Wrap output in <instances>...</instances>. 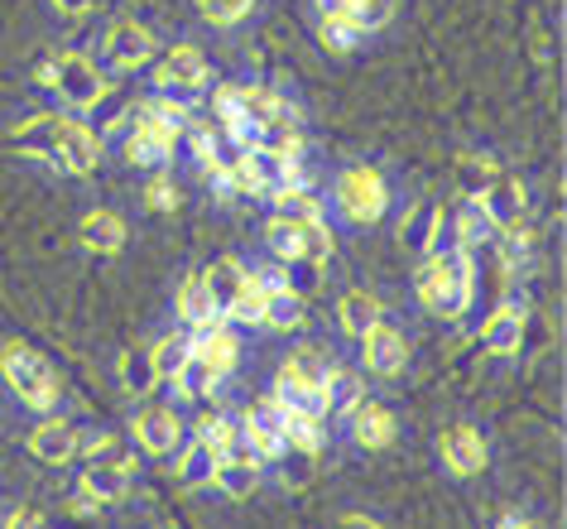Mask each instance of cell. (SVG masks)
Returning <instances> with one entry per match:
<instances>
[{"label":"cell","mask_w":567,"mask_h":529,"mask_svg":"<svg viewBox=\"0 0 567 529\" xmlns=\"http://www.w3.org/2000/svg\"><path fill=\"white\" fill-rule=\"evenodd\" d=\"M419 298L429 313H443V318H457L472 298V269H466V255H433L419 275Z\"/></svg>","instance_id":"6da1fadb"},{"label":"cell","mask_w":567,"mask_h":529,"mask_svg":"<svg viewBox=\"0 0 567 529\" xmlns=\"http://www.w3.org/2000/svg\"><path fill=\"white\" fill-rule=\"evenodd\" d=\"M197 356H203V362L221 376V370H231V366H236V337L217 327V333H207L203 342H197Z\"/></svg>","instance_id":"d6a6232c"},{"label":"cell","mask_w":567,"mask_h":529,"mask_svg":"<svg viewBox=\"0 0 567 529\" xmlns=\"http://www.w3.org/2000/svg\"><path fill=\"white\" fill-rule=\"evenodd\" d=\"M269 197H275V207L284 212V217H293V222H313L318 217V197L308 189H299V183H284V189H275Z\"/></svg>","instance_id":"83f0119b"},{"label":"cell","mask_w":567,"mask_h":529,"mask_svg":"<svg viewBox=\"0 0 567 529\" xmlns=\"http://www.w3.org/2000/svg\"><path fill=\"white\" fill-rule=\"evenodd\" d=\"M150 53H154V34L145 30V24L116 20L106 30V59L116 63V68H135V63H145Z\"/></svg>","instance_id":"8fae6325"},{"label":"cell","mask_w":567,"mask_h":529,"mask_svg":"<svg viewBox=\"0 0 567 529\" xmlns=\"http://www.w3.org/2000/svg\"><path fill=\"white\" fill-rule=\"evenodd\" d=\"M217 462H221V452L212 448V442L197 438L193 448L183 452V481H188V486H203V481H212V471H217Z\"/></svg>","instance_id":"f546056e"},{"label":"cell","mask_w":567,"mask_h":529,"mask_svg":"<svg viewBox=\"0 0 567 529\" xmlns=\"http://www.w3.org/2000/svg\"><path fill=\"white\" fill-rule=\"evenodd\" d=\"M0 366H6V380L10 390H16L30 409H49L53 399H59V380H53L49 362L39 352H30L24 342H10L6 356H0Z\"/></svg>","instance_id":"3957f363"},{"label":"cell","mask_w":567,"mask_h":529,"mask_svg":"<svg viewBox=\"0 0 567 529\" xmlns=\"http://www.w3.org/2000/svg\"><path fill=\"white\" fill-rule=\"evenodd\" d=\"M59 121H63V116H34V121L16 135V145H20V150H30V154H44V160H53V140H59Z\"/></svg>","instance_id":"4316f807"},{"label":"cell","mask_w":567,"mask_h":529,"mask_svg":"<svg viewBox=\"0 0 567 529\" xmlns=\"http://www.w3.org/2000/svg\"><path fill=\"white\" fill-rule=\"evenodd\" d=\"M519 342H524V318H519L515 308L491 313V323L481 327V347H486L491 356H515Z\"/></svg>","instance_id":"ac0fdd59"},{"label":"cell","mask_w":567,"mask_h":529,"mask_svg":"<svg viewBox=\"0 0 567 529\" xmlns=\"http://www.w3.org/2000/svg\"><path fill=\"white\" fill-rule=\"evenodd\" d=\"M6 525H39V510H20V515H10Z\"/></svg>","instance_id":"f6af8a7d"},{"label":"cell","mask_w":567,"mask_h":529,"mask_svg":"<svg viewBox=\"0 0 567 529\" xmlns=\"http://www.w3.org/2000/svg\"><path fill=\"white\" fill-rule=\"evenodd\" d=\"M284 442H293V448H303V452H318V442H322L318 409H284Z\"/></svg>","instance_id":"603a6c76"},{"label":"cell","mask_w":567,"mask_h":529,"mask_svg":"<svg viewBox=\"0 0 567 529\" xmlns=\"http://www.w3.org/2000/svg\"><path fill=\"white\" fill-rule=\"evenodd\" d=\"M82 496L92 500V506H111V500L125 496V462H96L82 471Z\"/></svg>","instance_id":"e0dca14e"},{"label":"cell","mask_w":567,"mask_h":529,"mask_svg":"<svg viewBox=\"0 0 567 529\" xmlns=\"http://www.w3.org/2000/svg\"><path fill=\"white\" fill-rule=\"evenodd\" d=\"M269 251L284 255V261H303V222H293V217H279V222H269Z\"/></svg>","instance_id":"f1b7e54d"},{"label":"cell","mask_w":567,"mask_h":529,"mask_svg":"<svg viewBox=\"0 0 567 529\" xmlns=\"http://www.w3.org/2000/svg\"><path fill=\"white\" fill-rule=\"evenodd\" d=\"M96 154H102V140H96L87 125L78 121H59V140H53V160L73 174H92L96 169Z\"/></svg>","instance_id":"8992f818"},{"label":"cell","mask_w":567,"mask_h":529,"mask_svg":"<svg viewBox=\"0 0 567 529\" xmlns=\"http://www.w3.org/2000/svg\"><path fill=\"white\" fill-rule=\"evenodd\" d=\"M30 452L39 457V462H68V457L78 452V434H73V424H63V419H49V424H39L34 428V438H30Z\"/></svg>","instance_id":"9a60e30c"},{"label":"cell","mask_w":567,"mask_h":529,"mask_svg":"<svg viewBox=\"0 0 567 529\" xmlns=\"http://www.w3.org/2000/svg\"><path fill=\"white\" fill-rule=\"evenodd\" d=\"M59 10H68V16H82V10H92V0H53Z\"/></svg>","instance_id":"7bdbcfd3"},{"label":"cell","mask_w":567,"mask_h":529,"mask_svg":"<svg viewBox=\"0 0 567 529\" xmlns=\"http://www.w3.org/2000/svg\"><path fill=\"white\" fill-rule=\"evenodd\" d=\"M361 34H365V24L357 20V10H332V16H322V44L351 49V44H361Z\"/></svg>","instance_id":"d4e9b609"},{"label":"cell","mask_w":567,"mask_h":529,"mask_svg":"<svg viewBox=\"0 0 567 529\" xmlns=\"http://www.w3.org/2000/svg\"><path fill=\"white\" fill-rule=\"evenodd\" d=\"M154 82H159V92H197L207 82V59L197 49H168V59L159 63V73H154Z\"/></svg>","instance_id":"ba28073f"},{"label":"cell","mask_w":567,"mask_h":529,"mask_svg":"<svg viewBox=\"0 0 567 529\" xmlns=\"http://www.w3.org/2000/svg\"><path fill=\"white\" fill-rule=\"evenodd\" d=\"M82 241H87L92 251H121L125 222L116 212H87V217H82Z\"/></svg>","instance_id":"7402d4cb"},{"label":"cell","mask_w":567,"mask_h":529,"mask_svg":"<svg viewBox=\"0 0 567 529\" xmlns=\"http://www.w3.org/2000/svg\"><path fill=\"white\" fill-rule=\"evenodd\" d=\"M279 405L284 409H328V370H322V356L313 347L293 352L289 362L279 366Z\"/></svg>","instance_id":"7a4b0ae2"},{"label":"cell","mask_w":567,"mask_h":529,"mask_svg":"<svg viewBox=\"0 0 567 529\" xmlns=\"http://www.w3.org/2000/svg\"><path fill=\"white\" fill-rule=\"evenodd\" d=\"M246 442H250V452L260 457V462H265V457L284 452V405H279V399H260V405L250 409Z\"/></svg>","instance_id":"52a82bcc"},{"label":"cell","mask_w":567,"mask_h":529,"mask_svg":"<svg viewBox=\"0 0 567 529\" xmlns=\"http://www.w3.org/2000/svg\"><path fill=\"white\" fill-rule=\"evenodd\" d=\"M357 20L365 24V30H375V24H385L390 20V10H394V0H357Z\"/></svg>","instance_id":"60d3db41"},{"label":"cell","mask_w":567,"mask_h":529,"mask_svg":"<svg viewBox=\"0 0 567 529\" xmlns=\"http://www.w3.org/2000/svg\"><path fill=\"white\" fill-rule=\"evenodd\" d=\"M145 197H150V207H159V212H168L178 203V193H174V183H168V179H154L145 189Z\"/></svg>","instance_id":"b9f144b4"},{"label":"cell","mask_w":567,"mask_h":529,"mask_svg":"<svg viewBox=\"0 0 567 529\" xmlns=\"http://www.w3.org/2000/svg\"><path fill=\"white\" fill-rule=\"evenodd\" d=\"M443 457H447V467L457 471V477H472V471L486 467V442L476 438V428H447L443 434Z\"/></svg>","instance_id":"4fadbf2b"},{"label":"cell","mask_w":567,"mask_h":529,"mask_svg":"<svg viewBox=\"0 0 567 529\" xmlns=\"http://www.w3.org/2000/svg\"><path fill=\"white\" fill-rule=\"evenodd\" d=\"M135 438L145 442V452H174L178 448V438H183V428H178V419L168 409H145L135 419Z\"/></svg>","instance_id":"2e32d148"},{"label":"cell","mask_w":567,"mask_h":529,"mask_svg":"<svg viewBox=\"0 0 567 529\" xmlns=\"http://www.w3.org/2000/svg\"><path fill=\"white\" fill-rule=\"evenodd\" d=\"M197 6H203V16H207V20L231 24V20H240V16H250L255 0H197Z\"/></svg>","instance_id":"74e56055"},{"label":"cell","mask_w":567,"mask_h":529,"mask_svg":"<svg viewBox=\"0 0 567 529\" xmlns=\"http://www.w3.org/2000/svg\"><path fill=\"white\" fill-rule=\"evenodd\" d=\"M375 323H380V304L371 294H347L342 298V327L351 337H361L365 327H375Z\"/></svg>","instance_id":"4dcf8cb0"},{"label":"cell","mask_w":567,"mask_h":529,"mask_svg":"<svg viewBox=\"0 0 567 529\" xmlns=\"http://www.w3.org/2000/svg\"><path fill=\"white\" fill-rule=\"evenodd\" d=\"M150 356H154V376H159V380H174L178 370H183V362L193 356V347H188L183 337H164L159 347H150Z\"/></svg>","instance_id":"1f68e13d"},{"label":"cell","mask_w":567,"mask_h":529,"mask_svg":"<svg viewBox=\"0 0 567 529\" xmlns=\"http://www.w3.org/2000/svg\"><path fill=\"white\" fill-rule=\"evenodd\" d=\"M351 434H357V442H365V448H385L394 438V419L380 405H351Z\"/></svg>","instance_id":"44dd1931"},{"label":"cell","mask_w":567,"mask_h":529,"mask_svg":"<svg viewBox=\"0 0 567 529\" xmlns=\"http://www.w3.org/2000/svg\"><path fill=\"white\" fill-rule=\"evenodd\" d=\"M212 481H217L231 500H246L255 486H260V457H255L250 448H240L236 457H221L217 471H212Z\"/></svg>","instance_id":"7c38bea8"},{"label":"cell","mask_w":567,"mask_h":529,"mask_svg":"<svg viewBox=\"0 0 567 529\" xmlns=\"http://www.w3.org/2000/svg\"><path fill=\"white\" fill-rule=\"evenodd\" d=\"M49 88H59L63 102L78 106V111H92L106 96L102 73H96L92 59H82V53H63V59L49 68Z\"/></svg>","instance_id":"277c9868"},{"label":"cell","mask_w":567,"mask_h":529,"mask_svg":"<svg viewBox=\"0 0 567 529\" xmlns=\"http://www.w3.org/2000/svg\"><path fill=\"white\" fill-rule=\"evenodd\" d=\"M178 313L188 323H197V318H207L212 313V298H207V279L203 275H188L183 279V289H178Z\"/></svg>","instance_id":"e575fe53"},{"label":"cell","mask_w":567,"mask_h":529,"mask_svg":"<svg viewBox=\"0 0 567 529\" xmlns=\"http://www.w3.org/2000/svg\"><path fill=\"white\" fill-rule=\"evenodd\" d=\"M168 150H174V125L145 111L140 125L131 131V140H125V160L131 164H159V160H168Z\"/></svg>","instance_id":"9c48e42d"},{"label":"cell","mask_w":567,"mask_h":529,"mask_svg":"<svg viewBox=\"0 0 567 529\" xmlns=\"http://www.w3.org/2000/svg\"><path fill=\"white\" fill-rule=\"evenodd\" d=\"M361 399V385L351 370H332L328 376V409H351Z\"/></svg>","instance_id":"8d00e7d4"},{"label":"cell","mask_w":567,"mask_h":529,"mask_svg":"<svg viewBox=\"0 0 567 529\" xmlns=\"http://www.w3.org/2000/svg\"><path fill=\"white\" fill-rule=\"evenodd\" d=\"M337 203L351 222H375L385 212V183H380L375 169H347L342 183H337Z\"/></svg>","instance_id":"5b68a950"},{"label":"cell","mask_w":567,"mask_h":529,"mask_svg":"<svg viewBox=\"0 0 567 529\" xmlns=\"http://www.w3.org/2000/svg\"><path fill=\"white\" fill-rule=\"evenodd\" d=\"M203 279H207V298H212V313H231L236 304V294H240V284H246V269H240L236 261H217L212 269H203Z\"/></svg>","instance_id":"ffe728a7"},{"label":"cell","mask_w":567,"mask_h":529,"mask_svg":"<svg viewBox=\"0 0 567 529\" xmlns=\"http://www.w3.org/2000/svg\"><path fill=\"white\" fill-rule=\"evenodd\" d=\"M154 380H159V376H154V356H150V347H131V352L121 356V385H125L131 395H150V390H154Z\"/></svg>","instance_id":"cb8c5ba5"},{"label":"cell","mask_w":567,"mask_h":529,"mask_svg":"<svg viewBox=\"0 0 567 529\" xmlns=\"http://www.w3.org/2000/svg\"><path fill=\"white\" fill-rule=\"evenodd\" d=\"M342 525H361V529H375L371 515H342Z\"/></svg>","instance_id":"bcb514c9"},{"label":"cell","mask_w":567,"mask_h":529,"mask_svg":"<svg viewBox=\"0 0 567 529\" xmlns=\"http://www.w3.org/2000/svg\"><path fill=\"white\" fill-rule=\"evenodd\" d=\"M495 179V160H462L457 164V189L466 197H481V189Z\"/></svg>","instance_id":"d590c367"},{"label":"cell","mask_w":567,"mask_h":529,"mask_svg":"<svg viewBox=\"0 0 567 529\" xmlns=\"http://www.w3.org/2000/svg\"><path fill=\"white\" fill-rule=\"evenodd\" d=\"M178 395H188V399H197V395H207L212 390V380H217V370H212L207 362H203V356H188V362H183V370H178Z\"/></svg>","instance_id":"836d02e7"},{"label":"cell","mask_w":567,"mask_h":529,"mask_svg":"<svg viewBox=\"0 0 567 529\" xmlns=\"http://www.w3.org/2000/svg\"><path fill=\"white\" fill-rule=\"evenodd\" d=\"M437 226H443V207H437L433 197H423V203H414V212L404 217L400 236H404L409 251H429V246H437Z\"/></svg>","instance_id":"d6986e66"},{"label":"cell","mask_w":567,"mask_h":529,"mask_svg":"<svg viewBox=\"0 0 567 529\" xmlns=\"http://www.w3.org/2000/svg\"><path fill=\"white\" fill-rule=\"evenodd\" d=\"M328 251H332L328 226H322L318 217H313V222H303V261H322Z\"/></svg>","instance_id":"ab89813d"},{"label":"cell","mask_w":567,"mask_h":529,"mask_svg":"<svg viewBox=\"0 0 567 529\" xmlns=\"http://www.w3.org/2000/svg\"><path fill=\"white\" fill-rule=\"evenodd\" d=\"M351 6H357V0H318L322 16H332V10H351Z\"/></svg>","instance_id":"ee69618b"},{"label":"cell","mask_w":567,"mask_h":529,"mask_svg":"<svg viewBox=\"0 0 567 529\" xmlns=\"http://www.w3.org/2000/svg\"><path fill=\"white\" fill-rule=\"evenodd\" d=\"M265 323H275V327H299L303 323V298L293 294V289H269L265 298Z\"/></svg>","instance_id":"484cf974"},{"label":"cell","mask_w":567,"mask_h":529,"mask_svg":"<svg viewBox=\"0 0 567 529\" xmlns=\"http://www.w3.org/2000/svg\"><path fill=\"white\" fill-rule=\"evenodd\" d=\"M476 203L491 217V226H505V232H515V222L524 217V189L515 179H505V174H495L486 189H481Z\"/></svg>","instance_id":"30bf717a"},{"label":"cell","mask_w":567,"mask_h":529,"mask_svg":"<svg viewBox=\"0 0 567 529\" xmlns=\"http://www.w3.org/2000/svg\"><path fill=\"white\" fill-rule=\"evenodd\" d=\"M486 232H491V217H486V212H462V222H457V241H462V251L481 246V241H486Z\"/></svg>","instance_id":"f35d334b"},{"label":"cell","mask_w":567,"mask_h":529,"mask_svg":"<svg viewBox=\"0 0 567 529\" xmlns=\"http://www.w3.org/2000/svg\"><path fill=\"white\" fill-rule=\"evenodd\" d=\"M365 362H371V370H380V376H394V370L404 366V337L394 333V327L385 323H375V327H365Z\"/></svg>","instance_id":"5bb4252c"}]
</instances>
